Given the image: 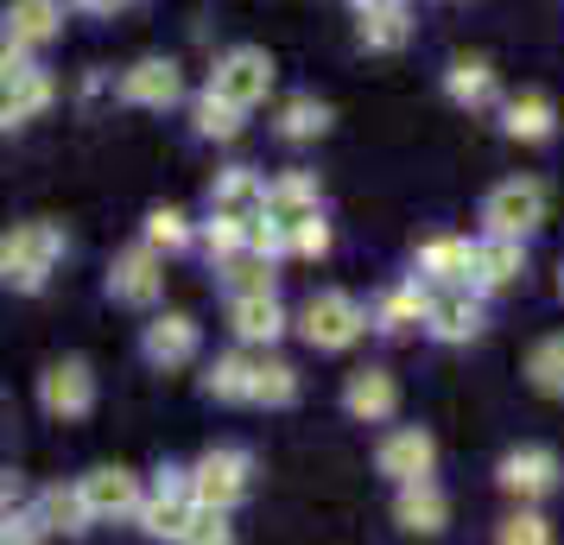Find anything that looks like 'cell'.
I'll return each mask as SVG.
<instances>
[{"instance_id":"cell-36","label":"cell","mask_w":564,"mask_h":545,"mask_svg":"<svg viewBox=\"0 0 564 545\" xmlns=\"http://www.w3.org/2000/svg\"><path fill=\"white\" fill-rule=\"evenodd\" d=\"M361 52H406L412 45V13H356Z\"/></svg>"},{"instance_id":"cell-30","label":"cell","mask_w":564,"mask_h":545,"mask_svg":"<svg viewBox=\"0 0 564 545\" xmlns=\"http://www.w3.org/2000/svg\"><path fill=\"white\" fill-rule=\"evenodd\" d=\"M191 128H197V140H216V146H235L241 133H248V115L235 102H223L216 89H204V96H191Z\"/></svg>"},{"instance_id":"cell-40","label":"cell","mask_w":564,"mask_h":545,"mask_svg":"<svg viewBox=\"0 0 564 545\" xmlns=\"http://www.w3.org/2000/svg\"><path fill=\"white\" fill-rule=\"evenodd\" d=\"M45 533H39V520H32V508H20L13 520H0V545H39Z\"/></svg>"},{"instance_id":"cell-41","label":"cell","mask_w":564,"mask_h":545,"mask_svg":"<svg viewBox=\"0 0 564 545\" xmlns=\"http://www.w3.org/2000/svg\"><path fill=\"white\" fill-rule=\"evenodd\" d=\"M64 7H77V13H96V20H115V13H128L140 0H64Z\"/></svg>"},{"instance_id":"cell-32","label":"cell","mask_w":564,"mask_h":545,"mask_svg":"<svg viewBox=\"0 0 564 545\" xmlns=\"http://www.w3.org/2000/svg\"><path fill=\"white\" fill-rule=\"evenodd\" d=\"M273 133H280L285 146H311V140L330 133V108L317 102V96H292V102H280V115H273Z\"/></svg>"},{"instance_id":"cell-35","label":"cell","mask_w":564,"mask_h":545,"mask_svg":"<svg viewBox=\"0 0 564 545\" xmlns=\"http://www.w3.org/2000/svg\"><path fill=\"white\" fill-rule=\"evenodd\" d=\"M248 235H254V222H241V216H216V209H209V222H197V241H191V248H204V260L216 266V260H229L235 248H248Z\"/></svg>"},{"instance_id":"cell-3","label":"cell","mask_w":564,"mask_h":545,"mask_svg":"<svg viewBox=\"0 0 564 545\" xmlns=\"http://www.w3.org/2000/svg\"><path fill=\"white\" fill-rule=\"evenodd\" d=\"M184 489L197 508H216V514H235L248 489H254V457L248 450H235V444H209L197 464L184 469Z\"/></svg>"},{"instance_id":"cell-34","label":"cell","mask_w":564,"mask_h":545,"mask_svg":"<svg viewBox=\"0 0 564 545\" xmlns=\"http://www.w3.org/2000/svg\"><path fill=\"white\" fill-rule=\"evenodd\" d=\"M527 381L545 400H564V330H552V337H539L527 349Z\"/></svg>"},{"instance_id":"cell-7","label":"cell","mask_w":564,"mask_h":545,"mask_svg":"<svg viewBox=\"0 0 564 545\" xmlns=\"http://www.w3.org/2000/svg\"><path fill=\"white\" fill-rule=\"evenodd\" d=\"M545 209H552V197H545V184H539V178H508V184H495V190H488L482 222H488V235L527 241V235L545 222Z\"/></svg>"},{"instance_id":"cell-18","label":"cell","mask_w":564,"mask_h":545,"mask_svg":"<svg viewBox=\"0 0 564 545\" xmlns=\"http://www.w3.org/2000/svg\"><path fill=\"white\" fill-rule=\"evenodd\" d=\"M425 312H432V286L412 273L400 286H387L375 305H368V330H381V337H412V330H425Z\"/></svg>"},{"instance_id":"cell-42","label":"cell","mask_w":564,"mask_h":545,"mask_svg":"<svg viewBox=\"0 0 564 545\" xmlns=\"http://www.w3.org/2000/svg\"><path fill=\"white\" fill-rule=\"evenodd\" d=\"M20 64H32V52H20L13 39H0V77H7V70H20Z\"/></svg>"},{"instance_id":"cell-21","label":"cell","mask_w":564,"mask_h":545,"mask_svg":"<svg viewBox=\"0 0 564 545\" xmlns=\"http://www.w3.org/2000/svg\"><path fill=\"white\" fill-rule=\"evenodd\" d=\"M393 526L412 533V539H437V533L451 526V494L437 489L432 476H425V482H406V489H393Z\"/></svg>"},{"instance_id":"cell-27","label":"cell","mask_w":564,"mask_h":545,"mask_svg":"<svg viewBox=\"0 0 564 545\" xmlns=\"http://www.w3.org/2000/svg\"><path fill=\"white\" fill-rule=\"evenodd\" d=\"M216 280H223V292H229V298H254V292H273V280H280V260L248 241V248H235L229 260H216Z\"/></svg>"},{"instance_id":"cell-33","label":"cell","mask_w":564,"mask_h":545,"mask_svg":"<svg viewBox=\"0 0 564 545\" xmlns=\"http://www.w3.org/2000/svg\"><path fill=\"white\" fill-rule=\"evenodd\" d=\"M140 241H147L153 254H184V248L197 241V222H191L178 204H153L147 222H140Z\"/></svg>"},{"instance_id":"cell-26","label":"cell","mask_w":564,"mask_h":545,"mask_svg":"<svg viewBox=\"0 0 564 545\" xmlns=\"http://www.w3.org/2000/svg\"><path fill=\"white\" fill-rule=\"evenodd\" d=\"M552 128H558V108H552V96L520 89V96H508V102H501V133H508V140H520V146H545V140H552Z\"/></svg>"},{"instance_id":"cell-45","label":"cell","mask_w":564,"mask_h":545,"mask_svg":"<svg viewBox=\"0 0 564 545\" xmlns=\"http://www.w3.org/2000/svg\"><path fill=\"white\" fill-rule=\"evenodd\" d=\"M558 298H564V266H558Z\"/></svg>"},{"instance_id":"cell-14","label":"cell","mask_w":564,"mask_h":545,"mask_svg":"<svg viewBox=\"0 0 564 545\" xmlns=\"http://www.w3.org/2000/svg\"><path fill=\"white\" fill-rule=\"evenodd\" d=\"M115 96L128 108H153V115H165V108L184 102V70L172 64V57H140V64H128L121 77H115Z\"/></svg>"},{"instance_id":"cell-8","label":"cell","mask_w":564,"mask_h":545,"mask_svg":"<svg viewBox=\"0 0 564 545\" xmlns=\"http://www.w3.org/2000/svg\"><path fill=\"white\" fill-rule=\"evenodd\" d=\"M495 482H501V494H513L520 508H533L545 494H558L564 464H558V450H545V444H520V450H508V457L495 464Z\"/></svg>"},{"instance_id":"cell-12","label":"cell","mask_w":564,"mask_h":545,"mask_svg":"<svg viewBox=\"0 0 564 545\" xmlns=\"http://www.w3.org/2000/svg\"><path fill=\"white\" fill-rule=\"evenodd\" d=\"M375 469H381L393 489H406V482H425L437 469V438L425 425H393L381 444H375Z\"/></svg>"},{"instance_id":"cell-6","label":"cell","mask_w":564,"mask_h":545,"mask_svg":"<svg viewBox=\"0 0 564 545\" xmlns=\"http://www.w3.org/2000/svg\"><path fill=\"white\" fill-rule=\"evenodd\" d=\"M108 298L115 305H133V312L159 305L165 298V254H153L147 241L115 248V260H108Z\"/></svg>"},{"instance_id":"cell-1","label":"cell","mask_w":564,"mask_h":545,"mask_svg":"<svg viewBox=\"0 0 564 545\" xmlns=\"http://www.w3.org/2000/svg\"><path fill=\"white\" fill-rule=\"evenodd\" d=\"M64 254H70V235L57 229V222H45V216L13 222V229L0 235V286H13V292H45Z\"/></svg>"},{"instance_id":"cell-44","label":"cell","mask_w":564,"mask_h":545,"mask_svg":"<svg viewBox=\"0 0 564 545\" xmlns=\"http://www.w3.org/2000/svg\"><path fill=\"white\" fill-rule=\"evenodd\" d=\"M13 432V406H7V393H0V438Z\"/></svg>"},{"instance_id":"cell-39","label":"cell","mask_w":564,"mask_h":545,"mask_svg":"<svg viewBox=\"0 0 564 545\" xmlns=\"http://www.w3.org/2000/svg\"><path fill=\"white\" fill-rule=\"evenodd\" d=\"M172 545H235V520L191 501V520H184V533H178Z\"/></svg>"},{"instance_id":"cell-13","label":"cell","mask_w":564,"mask_h":545,"mask_svg":"<svg viewBox=\"0 0 564 545\" xmlns=\"http://www.w3.org/2000/svg\"><path fill=\"white\" fill-rule=\"evenodd\" d=\"M52 102H57V77L39 64V57H32V64H20V70H7V77H0V133L39 121Z\"/></svg>"},{"instance_id":"cell-2","label":"cell","mask_w":564,"mask_h":545,"mask_svg":"<svg viewBox=\"0 0 564 545\" xmlns=\"http://www.w3.org/2000/svg\"><path fill=\"white\" fill-rule=\"evenodd\" d=\"M292 330H299L317 356H343V349H356V342L368 337V305H361L356 292L324 286L292 312Z\"/></svg>"},{"instance_id":"cell-25","label":"cell","mask_w":564,"mask_h":545,"mask_svg":"<svg viewBox=\"0 0 564 545\" xmlns=\"http://www.w3.org/2000/svg\"><path fill=\"white\" fill-rule=\"evenodd\" d=\"M32 520H39V533L45 539H77V533H89L96 520H89V508H83V494H77V482H52V489H39L32 494Z\"/></svg>"},{"instance_id":"cell-22","label":"cell","mask_w":564,"mask_h":545,"mask_svg":"<svg viewBox=\"0 0 564 545\" xmlns=\"http://www.w3.org/2000/svg\"><path fill=\"white\" fill-rule=\"evenodd\" d=\"M343 413L356 418V425H387V418L400 413V381H393V368H356L349 388H343Z\"/></svg>"},{"instance_id":"cell-19","label":"cell","mask_w":564,"mask_h":545,"mask_svg":"<svg viewBox=\"0 0 564 545\" xmlns=\"http://www.w3.org/2000/svg\"><path fill=\"white\" fill-rule=\"evenodd\" d=\"M527 280V241H508V235H482L476 241V273H469V292L476 298H495Z\"/></svg>"},{"instance_id":"cell-29","label":"cell","mask_w":564,"mask_h":545,"mask_svg":"<svg viewBox=\"0 0 564 545\" xmlns=\"http://www.w3.org/2000/svg\"><path fill=\"white\" fill-rule=\"evenodd\" d=\"M254 356L260 349H223L216 362L204 368V393L209 400H223V406H248V393H254Z\"/></svg>"},{"instance_id":"cell-23","label":"cell","mask_w":564,"mask_h":545,"mask_svg":"<svg viewBox=\"0 0 564 545\" xmlns=\"http://www.w3.org/2000/svg\"><path fill=\"white\" fill-rule=\"evenodd\" d=\"M469 273H476V241H469V235H432V241L419 248V280L432 292L469 286Z\"/></svg>"},{"instance_id":"cell-31","label":"cell","mask_w":564,"mask_h":545,"mask_svg":"<svg viewBox=\"0 0 564 545\" xmlns=\"http://www.w3.org/2000/svg\"><path fill=\"white\" fill-rule=\"evenodd\" d=\"M299 400V368L285 362V356H273V349H260L254 356V393H248V406H292Z\"/></svg>"},{"instance_id":"cell-5","label":"cell","mask_w":564,"mask_h":545,"mask_svg":"<svg viewBox=\"0 0 564 545\" xmlns=\"http://www.w3.org/2000/svg\"><path fill=\"white\" fill-rule=\"evenodd\" d=\"M39 413L57 418V425H77V418L96 413V368L83 356H57V362L39 368Z\"/></svg>"},{"instance_id":"cell-43","label":"cell","mask_w":564,"mask_h":545,"mask_svg":"<svg viewBox=\"0 0 564 545\" xmlns=\"http://www.w3.org/2000/svg\"><path fill=\"white\" fill-rule=\"evenodd\" d=\"M349 7H356V13H406L412 0H349Z\"/></svg>"},{"instance_id":"cell-24","label":"cell","mask_w":564,"mask_h":545,"mask_svg":"<svg viewBox=\"0 0 564 545\" xmlns=\"http://www.w3.org/2000/svg\"><path fill=\"white\" fill-rule=\"evenodd\" d=\"M260 204H267V172H254V165H229V172L209 178V209L216 216L260 222Z\"/></svg>"},{"instance_id":"cell-20","label":"cell","mask_w":564,"mask_h":545,"mask_svg":"<svg viewBox=\"0 0 564 545\" xmlns=\"http://www.w3.org/2000/svg\"><path fill=\"white\" fill-rule=\"evenodd\" d=\"M0 39H13L20 52H45L52 39H64V0H7L0 13Z\"/></svg>"},{"instance_id":"cell-11","label":"cell","mask_w":564,"mask_h":545,"mask_svg":"<svg viewBox=\"0 0 564 545\" xmlns=\"http://www.w3.org/2000/svg\"><path fill=\"white\" fill-rule=\"evenodd\" d=\"M133 520H140V533H147V539H159V545L178 539L184 520H191V489H184V469H159L153 482H147V494H140Z\"/></svg>"},{"instance_id":"cell-4","label":"cell","mask_w":564,"mask_h":545,"mask_svg":"<svg viewBox=\"0 0 564 545\" xmlns=\"http://www.w3.org/2000/svg\"><path fill=\"white\" fill-rule=\"evenodd\" d=\"M273 57L260 52V45H229V52L216 57V70H209V83L204 89H216L223 102H235L241 115H254L267 96H273Z\"/></svg>"},{"instance_id":"cell-16","label":"cell","mask_w":564,"mask_h":545,"mask_svg":"<svg viewBox=\"0 0 564 545\" xmlns=\"http://www.w3.org/2000/svg\"><path fill=\"white\" fill-rule=\"evenodd\" d=\"M324 209V184L311 178V172H280V178H267V204H260V222L273 235H285L292 222H305Z\"/></svg>"},{"instance_id":"cell-15","label":"cell","mask_w":564,"mask_h":545,"mask_svg":"<svg viewBox=\"0 0 564 545\" xmlns=\"http://www.w3.org/2000/svg\"><path fill=\"white\" fill-rule=\"evenodd\" d=\"M425 330H432L437 342H476V337L488 330V298H476L469 286H444V292H432Z\"/></svg>"},{"instance_id":"cell-10","label":"cell","mask_w":564,"mask_h":545,"mask_svg":"<svg viewBox=\"0 0 564 545\" xmlns=\"http://www.w3.org/2000/svg\"><path fill=\"white\" fill-rule=\"evenodd\" d=\"M77 494H83V508H89V520L102 526V520H133L147 482H140L128 464H96V469H83L77 476Z\"/></svg>"},{"instance_id":"cell-38","label":"cell","mask_w":564,"mask_h":545,"mask_svg":"<svg viewBox=\"0 0 564 545\" xmlns=\"http://www.w3.org/2000/svg\"><path fill=\"white\" fill-rule=\"evenodd\" d=\"M495 545H558V539H552V520L539 514V508H513L495 526Z\"/></svg>"},{"instance_id":"cell-28","label":"cell","mask_w":564,"mask_h":545,"mask_svg":"<svg viewBox=\"0 0 564 545\" xmlns=\"http://www.w3.org/2000/svg\"><path fill=\"white\" fill-rule=\"evenodd\" d=\"M444 96L469 115H482V108H501V89H495V70H488V57H451L444 64Z\"/></svg>"},{"instance_id":"cell-17","label":"cell","mask_w":564,"mask_h":545,"mask_svg":"<svg viewBox=\"0 0 564 545\" xmlns=\"http://www.w3.org/2000/svg\"><path fill=\"white\" fill-rule=\"evenodd\" d=\"M292 330V312L280 305V292H254V298H229V337L241 349H273Z\"/></svg>"},{"instance_id":"cell-9","label":"cell","mask_w":564,"mask_h":545,"mask_svg":"<svg viewBox=\"0 0 564 545\" xmlns=\"http://www.w3.org/2000/svg\"><path fill=\"white\" fill-rule=\"evenodd\" d=\"M197 349H204V324H197L191 312H153L147 330H140V356H147V368H159V374L191 368Z\"/></svg>"},{"instance_id":"cell-37","label":"cell","mask_w":564,"mask_h":545,"mask_svg":"<svg viewBox=\"0 0 564 545\" xmlns=\"http://www.w3.org/2000/svg\"><path fill=\"white\" fill-rule=\"evenodd\" d=\"M330 216L317 209V216H305V222H292V229L280 235V260H324L330 254Z\"/></svg>"}]
</instances>
